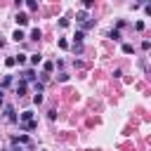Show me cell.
<instances>
[{
	"mask_svg": "<svg viewBox=\"0 0 151 151\" xmlns=\"http://www.w3.org/2000/svg\"><path fill=\"white\" fill-rule=\"evenodd\" d=\"M26 90H28V80H24V78H21V80L17 83V94L21 97V94H26Z\"/></svg>",
	"mask_w": 151,
	"mask_h": 151,
	"instance_id": "cell-1",
	"label": "cell"
},
{
	"mask_svg": "<svg viewBox=\"0 0 151 151\" xmlns=\"http://www.w3.org/2000/svg\"><path fill=\"white\" fill-rule=\"evenodd\" d=\"M83 38H85V31H76V35H73V42H83Z\"/></svg>",
	"mask_w": 151,
	"mask_h": 151,
	"instance_id": "cell-13",
	"label": "cell"
},
{
	"mask_svg": "<svg viewBox=\"0 0 151 151\" xmlns=\"http://www.w3.org/2000/svg\"><path fill=\"white\" fill-rule=\"evenodd\" d=\"M21 2H26V0H14V5H17V7H19V5H21Z\"/></svg>",
	"mask_w": 151,
	"mask_h": 151,
	"instance_id": "cell-30",
	"label": "cell"
},
{
	"mask_svg": "<svg viewBox=\"0 0 151 151\" xmlns=\"http://www.w3.org/2000/svg\"><path fill=\"white\" fill-rule=\"evenodd\" d=\"M109 38H111V40H120V28H113V31L109 33Z\"/></svg>",
	"mask_w": 151,
	"mask_h": 151,
	"instance_id": "cell-14",
	"label": "cell"
},
{
	"mask_svg": "<svg viewBox=\"0 0 151 151\" xmlns=\"http://www.w3.org/2000/svg\"><path fill=\"white\" fill-rule=\"evenodd\" d=\"M59 47L66 50V47H68V40H66V38H59Z\"/></svg>",
	"mask_w": 151,
	"mask_h": 151,
	"instance_id": "cell-21",
	"label": "cell"
},
{
	"mask_svg": "<svg viewBox=\"0 0 151 151\" xmlns=\"http://www.w3.org/2000/svg\"><path fill=\"white\" fill-rule=\"evenodd\" d=\"M80 26H83V31H90V28H94V21H92V19H87V21H83Z\"/></svg>",
	"mask_w": 151,
	"mask_h": 151,
	"instance_id": "cell-11",
	"label": "cell"
},
{
	"mask_svg": "<svg viewBox=\"0 0 151 151\" xmlns=\"http://www.w3.org/2000/svg\"><path fill=\"white\" fill-rule=\"evenodd\" d=\"M144 12H146V14L151 17V5H146V7H144Z\"/></svg>",
	"mask_w": 151,
	"mask_h": 151,
	"instance_id": "cell-29",
	"label": "cell"
},
{
	"mask_svg": "<svg viewBox=\"0 0 151 151\" xmlns=\"http://www.w3.org/2000/svg\"><path fill=\"white\" fill-rule=\"evenodd\" d=\"M17 24H19V26H26V24H28V14L19 12V14H17Z\"/></svg>",
	"mask_w": 151,
	"mask_h": 151,
	"instance_id": "cell-4",
	"label": "cell"
},
{
	"mask_svg": "<svg viewBox=\"0 0 151 151\" xmlns=\"http://www.w3.org/2000/svg\"><path fill=\"white\" fill-rule=\"evenodd\" d=\"M2 101H5V90L0 87V106H2Z\"/></svg>",
	"mask_w": 151,
	"mask_h": 151,
	"instance_id": "cell-28",
	"label": "cell"
},
{
	"mask_svg": "<svg viewBox=\"0 0 151 151\" xmlns=\"http://www.w3.org/2000/svg\"><path fill=\"white\" fill-rule=\"evenodd\" d=\"M47 118H50V120H54V118H57V111H54V109H50V111H47Z\"/></svg>",
	"mask_w": 151,
	"mask_h": 151,
	"instance_id": "cell-24",
	"label": "cell"
},
{
	"mask_svg": "<svg viewBox=\"0 0 151 151\" xmlns=\"http://www.w3.org/2000/svg\"><path fill=\"white\" fill-rule=\"evenodd\" d=\"M73 52L76 54H83V42H73Z\"/></svg>",
	"mask_w": 151,
	"mask_h": 151,
	"instance_id": "cell-16",
	"label": "cell"
},
{
	"mask_svg": "<svg viewBox=\"0 0 151 151\" xmlns=\"http://www.w3.org/2000/svg\"><path fill=\"white\" fill-rule=\"evenodd\" d=\"M40 38H42L40 28H33V31H31V40H40Z\"/></svg>",
	"mask_w": 151,
	"mask_h": 151,
	"instance_id": "cell-12",
	"label": "cell"
},
{
	"mask_svg": "<svg viewBox=\"0 0 151 151\" xmlns=\"http://www.w3.org/2000/svg\"><path fill=\"white\" fill-rule=\"evenodd\" d=\"M26 7H28L31 12H35V9H38V2H35V0H26Z\"/></svg>",
	"mask_w": 151,
	"mask_h": 151,
	"instance_id": "cell-15",
	"label": "cell"
},
{
	"mask_svg": "<svg viewBox=\"0 0 151 151\" xmlns=\"http://www.w3.org/2000/svg\"><path fill=\"white\" fill-rule=\"evenodd\" d=\"M21 78L28 80V83H35V71H33V68H26V71L21 73Z\"/></svg>",
	"mask_w": 151,
	"mask_h": 151,
	"instance_id": "cell-3",
	"label": "cell"
},
{
	"mask_svg": "<svg viewBox=\"0 0 151 151\" xmlns=\"http://www.w3.org/2000/svg\"><path fill=\"white\" fill-rule=\"evenodd\" d=\"M33 87H35V92H42V87H45V85H42V83H33Z\"/></svg>",
	"mask_w": 151,
	"mask_h": 151,
	"instance_id": "cell-27",
	"label": "cell"
},
{
	"mask_svg": "<svg viewBox=\"0 0 151 151\" xmlns=\"http://www.w3.org/2000/svg\"><path fill=\"white\" fill-rule=\"evenodd\" d=\"M24 38H26V33H24V31H19V28H17L14 33H12V40H14V42H21Z\"/></svg>",
	"mask_w": 151,
	"mask_h": 151,
	"instance_id": "cell-5",
	"label": "cell"
},
{
	"mask_svg": "<svg viewBox=\"0 0 151 151\" xmlns=\"http://www.w3.org/2000/svg\"><path fill=\"white\" fill-rule=\"evenodd\" d=\"M33 104H42V92H35L33 94Z\"/></svg>",
	"mask_w": 151,
	"mask_h": 151,
	"instance_id": "cell-19",
	"label": "cell"
},
{
	"mask_svg": "<svg viewBox=\"0 0 151 151\" xmlns=\"http://www.w3.org/2000/svg\"><path fill=\"white\" fill-rule=\"evenodd\" d=\"M68 24H71V21H68V19H59V26H61V28H66V26H68Z\"/></svg>",
	"mask_w": 151,
	"mask_h": 151,
	"instance_id": "cell-26",
	"label": "cell"
},
{
	"mask_svg": "<svg viewBox=\"0 0 151 151\" xmlns=\"http://www.w3.org/2000/svg\"><path fill=\"white\" fill-rule=\"evenodd\" d=\"M14 57H17V64H19V66H24V64L28 61V54H14Z\"/></svg>",
	"mask_w": 151,
	"mask_h": 151,
	"instance_id": "cell-10",
	"label": "cell"
},
{
	"mask_svg": "<svg viewBox=\"0 0 151 151\" xmlns=\"http://www.w3.org/2000/svg\"><path fill=\"white\" fill-rule=\"evenodd\" d=\"M123 52H125V54H132V52H134V47H132L130 42H125V45H123Z\"/></svg>",
	"mask_w": 151,
	"mask_h": 151,
	"instance_id": "cell-17",
	"label": "cell"
},
{
	"mask_svg": "<svg viewBox=\"0 0 151 151\" xmlns=\"http://www.w3.org/2000/svg\"><path fill=\"white\" fill-rule=\"evenodd\" d=\"M42 66H45V71H47V73H50V71H54V64H52V61H45Z\"/></svg>",
	"mask_w": 151,
	"mask_h": 151,
	"instance_id": "cell-22",
	"label": "cell"
},
{
	"mask_svg": "<svg viewBox=\"0 0 151 151\" xmlns=\"http://www.w3.org/2000/svg\"><path fill=\"white\" fill-rule=\"evenodd\" d=\"M7 85H12V76H5L2 78V87H7Z\"/></svg>",
	"mask_w": 151,
	"mask_h": 151,
	"instance_id": "cell-23",
	"label": "cell"
},
{
	"mask_svg": "<svg viewBox=\"0 0 151 151\" xmlns=\"http://www.w3.org/2000/svg\"><path fill=\"white\" fill-rule=\"evenodd\" d=\"M2 45H5V38H0V47H2Z\"/></svg>",
	"mask_w": 151,
	"mask_h": 151,
	"instance_id": "cell-31",
	"label": "cell"
},
{
	"mask_svg": "<svg viewBox=\"0 0 151 151\" xmlns=\"http://www.w3.org/2000/svg\"><path fill=\"white\" fill-rule=\"evenodd\" d=\"M28 120H33V111H24L19 116V123H28Z\"/></svg>",
	"mask_w": 151,
	"mask_h": 151,
	"instance_id": "cell-6",
	"label": "cell"
},
{
	"mask_svg": "<svg viewBox=\"0 0 151 151\" xmlns=\"http://www.w3.org/2000/svg\"><path fill=\"white\" fill-rule=\"evenodd\" d=\"M57 80H59V83H66V80H68V73H64V71H61V73L57 76Z\"/></svg>",
	"mask_w": 151,
	"mask_h": 151,
	"instance_id": "cell-20",
	"label": "cell"
},
{
	"mask_svg": "<svg viewBox=\"0 0 151 151\" xmlns=\"http://www.w3.org/2000/svg\"><path fill=\"white\" fill-rule=\"evenodd\" d=\"M92 5H94V0H83V7H85V9H90Z\"/></svg>",
	"mask_w": 151,
	"mask_h": 151,
	"instance_id": "cell-25",
	"label": "cell"
},
{
	"mask_svg": "<svg viewBox=\"0 0 151 151\" xmlns=\"http://www.w3.org/2000/svg\"><path fill=\"white\" fill-rule=\"evenodd\" d=\"M28 61H31L33 66H38V64L42 61V54H31V57H28Z\"/></svg>",
	"mask_w": 151,
	"mask_h": 151,
	"instance_id": "cell-9",
	"label": "cell"
},
{
	"mask_svg": "<svg viewBox=\"0 0 151 151\" xmlns=\"http://www.w3.org/2000/svg\"><path fill=\"white\" fill-rule=\"evenodd\" d=\"M19 127H21V130H35L38 123H35V120H28V123H19Z\"/></svg>",
	"mask_w": 151,
	"mask_h": 151,
	"instance_id": "cell-7",
	"label": "cell"
},
{
	"mask_svg": "<svg viewBox=\"0 0 151 151\" xmlns=\"http://www.w3.org/2000/svg\"><path fill=\"white\" fill-rule=\"evenodd\" d=\"M76 21H78V24H83V21H87V9H80V12L76 14Z\"/></svg>",
	"mask_w": 151,
	"mask_h": 151,
	"instance_id": "cell-8",
	"label": "cell"
},
{
	"mask_svg": "<svg viewBox=\"0 0 151 151\" xmlns=\"http://www.w3.org/2000/svg\"><path fill=\"white\" fill-rule=\"evenodd\" d=\"M5 64H7L9 68H12V66H17V57H7V59H5Z\"/></svg>",
	"mask_w": 151,
	"mask_h": 151,
	"instance_id": "cell-18",
	"label": "cell"
},
{
	"mask_svg": "<svg viewBox=\"0 0 151 151\" xmlns=\"http://www.w3.org/2000/svg\"><path fill=\"white\" fill-rule=\"evenodd\" d=\"M5 118L9 123H17V113H14V106H5Z\"/></svg>",
	"mask_w": 151,
	"mask_h": 151,
	"instance_id": "cell-2",
	"label": "cell"
}]
</instances>
